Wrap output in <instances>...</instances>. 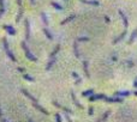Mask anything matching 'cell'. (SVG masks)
<instances>
[{
  "instance_id": "obj_1",
  "label": "cell",
  "mask_w": 137,
  "mask_h": 122,
  "mask_svg": "<svg viewBox=\"0 0 137 122\" xmlns=\"http://www.w3.org/2000/svg\"><path fill=\"white\" fill-rule=\"evenodd\" d=\"M22 48L24 49V53H25V56H27V59H29L30 61H37V59H36L34 55L30 53V50H29V48H28V46H27L25 41H23V42H22Z\"/></svg>"
},
{
  "instance_id": "obj_2",
  "label": "cell",
  "mask_w": 137,
  "mask_h": 122,
  "mask_svg": "<svg viewBox=\"0 0 137 122\" xmlns=\"http://www.w3.org/2000/svg\"><path fill=\"white\" fill-rule=\"evenodd\" d=\"M2 43H4V47H5V50H6V54H7V56L11 59L12 61H17V59H16V56L13 55V53L11 52V49H10V46H8V43H7V41H6V38H4L2 40Z\"/></svg>"
},
{
  "instance_id": "obj_3",
  "label": "cell",
  "mask_w": 137,
  "mask_h": 122,
  "mask_svg": "<svg viewBox=\"0 0 137 122\" xmlns=\"http://www.w3.org/2000/svg\"><path fill=\"white\" fill-rule=\"evenodd\" d=\"M105 98H106V96L102 95V93H98V95H91L90 96V102H94V101H98V99H103L105 101Z\"/></svg>"
},
{
  "instance_id": "obj_4",
  "label": "cell",
  "mask_w": 137,
  "mask_h": 122,
  "mask_svg": "<svg viewBox=\"0 0 137 122\" xmlns=\"http://www.w3.org/2000/svg\"><path fill=\"white\" fill-rule=\"evenodd\" d=\"M30 38V25H29V20L25 19V40L28 41Z\"/></svg>"
},
{
  "instance_id": "obj_5",
  "label": "cell",
  "mask_w": 137,
  "mask_h": 122,
  "mask_svg": "<svg viewBox=\"0 0 137 122\" xmlns=\"http://www.w3.org/2000/svg\"><path fill=\"white\" fill-rule=\"evenodd\" d=\"M71 97H72V101H73L75 105H76V107H77L78 109H83V105H82V104H81V103L78 102V99L76 98V96H75V93H73V92L71 93Z\"/></svg>"
},
{
  "instance_id": "obj_6",
  "label": "cell",
  "mask_w": 137,
  "mask_h": 122,
  "mask_svg": "<svg viewBox=\"0 0 137 122\" xmlns=\"http://www.w3.org/2000/svg\"><path fill=\"white\" fill-rule=\"evenodd\" d=\"M4 29L8 32V35H11V36H15L16 35V30L11 27V25H4Z\"/></svg>"
},
{
  "instance_id": "obj_7",
  "label": "cell",
  "mask_w": 137,
  "mask_h": 122,
  "mask_svg": "<svg viewBox=\"0 0 137 122\" xmlns=\"http://www.w3.org/2000/svg\"><path fill=\"white\" fill-rule=\"evenodd\" d=\"M33 104H34L35 108H36V109H38V110H40V111H41L42 114H46V115H48V111H47V110H46V109H45L43 107H41V105H40L38 103H33Z\"/></svg>"
},
{
  "instance_id": "obj_8",
  "label": "cell",
  "mask_w": 137,
  "mask_h": 122,
  "mask_svg": "<svg viewBox=\"0 0 137 122\" xmlns=\"http://www.w3.org/2000/svg\"><path fill=\"white\" fill-rule=\"evenodd\" d=\"M76 18V14H71V16H68L66 19H64L63 22H61V25H65V24H68V22H71V20H73Z\"/></svg>"
},
{
  "instance_id": "obj_9",
  "label": "cell",
  "mask_w": 137,
  "mask_h": 122,
  "mask_svg": "<svg viewBox=\"0 0 137 122\" xmlns=\"http://www.w3.org/2000/svg\"><path fill=\"white\" fill-rule=\"evenodd\" d=\"M22 92H23V95H24V96H27L29 99H31V101H33V103H37V101H36V99H35L34 97H33V96H31L29 92L27 91V90H22Z\"/></svg>"
},
{
  "instance_id": "obj_10",
  "label": "cell",
  "mask_w": 137,
  "mask_h": 122,
  "mask_svg": "<svg viewBox=\"0 0 137 122\" xmlns=\"http://www.w3.org/2000/svg\"><path fill=\"white\" fill-rule=\"evenodd\" d=\"M59 49H60V44H57V46H55V48L53 49V52L51 53V59L55 58V55H57V53L59 52Z\"/></svg>"
},
{
  "instance_id": "obj_11",
  "label": "cell",
  "mask_w": 137,
  "mask_h": 122,
  "mask_svg": "<svg viewBox=\"0 0 137 122\" xmlns=\"http://www.w3.org/2000/svg\"><path fill=\"white\" fill-rule=\"evenodd\" d=\"M83 69H84V72H85L87 78H89L90 74H89V69H88V61H83Z\"/></svg>"
},
{
  "instance_id": "obj_12",
  "label": "cell",
  "mask_w": 137,
  "mask_h": 122,
  "mask_svg": "<svg viewBox=\"0 0 137 122\" xmlns=\"http://www.w3.org/2000/svg\"><path fill=\"white\" fill-rule=\"evenodd\" d=\"M81 1L84 4H88V5H95V6L99 5V1H96V0H81Z\"/></svg>"
},
{
  "instance_id": "obj_13",
  "label": "cell",
  "mask_w": 137,
  "mask_h": 122,
  "mask_svg": "<svg viewBox=\"0 0 137 122\" xmlns=\"http://www.w3.org/2000/svg\"><path fill=\"white\" fill-rule=\"evenodd\" d=\"M51 5H52V6H53L54 8L59 10V11H63V10H64V7H63L61 5H59L58 2H54V1H52V2H51Z\"/></svg>"
},
{
  "instance_id": "obj_14",
  "label": "cell",
  "mask_w": 137,
  "mask_h": 122,
  "mask_svg": "<svg viewBox=\"0 0 137 122\" xmlns=\"http://www.w3.org/2000/svg\"><path fill=\"white\" fill-rule=\"evenodd\" d=\"M55 61H57V59H55V58L51 59V60H49V62H48V65L46 66V69H51V67H52V66L55 63Z\"/></svg>"
},
{
  "instance_id": "obj_15",
  "label": "cell",
  "mask_w": 137,
  "mask_h": 122,
  "mask_svg": "<svg viewBox=\"0 0 137 122\" xmlns=\"http://www.w3.org/2000/svg\"><path fill=\"white\" fill-rule=\"evenodd\" d=\"M91 95H94V90H87V91L82 92L83 97H88V96H91Z\"/></svg>"
},
{
  "instance_id": "obj_16",
  "label": "cell",
  "mask_w": 137,
  "mask_h": 122,
  "mask_svg": "<svg viewBox=\"0 0 137 122\" xmlns=\"http://www.w3.org/2000/svg\"><path fill=\"white\" fill-rule=\"evenodd\" d=\"M43 31H45V34H46V36H47V38L52 41V40H53V36H52V34L49 32V30H48L47 28H45V29H43Z\"/></svg>"
},
{
  "instance_id": "obj_17",
  "label": "cell",
  "mask_w": 137,
  "mask_h": 122,
  "mask_svg": "<svg viewBox=\"0 0 137 122\" xmlns=\"http://www.w3.org/2000/svg\"><path fill=\"white\" fill-rule=\"evenodd\" d=\"M4 11H5V5H4V0H0V18H1V16H2Z\"/></svg>"
},
{
  "instance_id": "obj_18",
  "label": "cell",
  "mask_w": 137,
  "mask_h": 122,
  "mask_svg": "<svg viewBox=\"0 0 137 122\" xmlns=\"http://www.w3.org/2000/svg\"><path fill=\"white\" fill-rule=\"evenodd\" d=\"M23 78H24V79H27V80H29V81H31V83L34 81V78H33V77H30L29 74H23Z\"/></svg>"
},
{
  "instance_id": "obj_19",
  "label": "cell",
  "mask_w": 137,
  "mask_h": 122,
  "mask_svg": "<svg viewBox=\"0 0 137 122\" xmlns=\"http://www.w3.org/2000/svg\"><path fill=\"white\" fill-rule=\"evenodd\" d=\"M73 48H75V54H76V56H77V58H79V52H78V44H77V43H75V47H73Z\"/></svg>"
},
{
  "instance_id": "obj_20",
  "label": "cell",
  "mask_w": 137,
  "mask_h": 122,
  "mask_svg": "<svg viewBox=\"0 0 137 122\" xmlns=\"http://www.w3.org/2000/svg\"><path fill=\"white\" fill-rule=\"evenodd\" d=\"M131 92H129V91H122V92H117V95L118 96H129Z\"/></svg>"
},
{
  "instance_id": "obj_21",
  "label": "cell",
  "mask_w": 137,
  "mask_h": 122,
  "mask_svg": "<svg viewBox=\"0 0 137 122\" xmlns=\"http://www.w3.org/2000/svg\"><path fill=\"white\" fill-rule=\"evenodd\" d=\"M41 16H42V19H43V23H45L46 25H48V20H47V18H46V14H45V13L42 12V13H41Z\"/></svg>"
},
{
  "instance_id": "obj_22",
  "label": "cell",
  "mask_w": 137,
  "mask_h": 122,
  "mask_svg": "<svg viewBox=\"0 0 137 122\" xmlns=\"http://www.w3.org/2000/svg\"><path fill=\"white\" fill-rule=\"evenodd\" d=\"M136 36H137V30H135V31H134V34H132V36L130 37V43L135 40V37H136Z\"/></svg>"
},
{
  "instance_id": "obj_23",
  "label": "cell",
  "mask_w": 137,
  "mask_h": 122,
  "mask_svg": "<svg viewBox=\"0 0 137 122\" xmlns=\"http://www.w3.org/2000/svg\"><path fill=\"white\" fill-rule=\"evenodd\" d=\"M108 115H109V111H106V113H105V115H103V116L101 117V119H100V120L103 122L105 120H106V119H107V116H108Z\"/></svg>"
},
{
  "instance_id": "obj_24",
  "label": "cell",
  "mask_w": 137,
  "mask_h": 122,
  "mask_svg": "<svg viewBox=\"0 0 137 122\" xmlns=\"http://www.w3.org/2000/svg\"><path fill=\"white\" fill-rule=\"evenodd\" d=\"M55 119H57V122H61V117H60V114L59 113L55 114Z\"/></svg>"
},
{
  "instance_id": "obj_25",
  "label": "cell",
  "mask_w": 137,
  "mask_h": 122,
  "mask_svg": "<svg viewBox=\"0 0 137 122\" xmlns=\"http://www.w3.org/2000/svg\"><path fill=\"white\" fill-rule=\"evenodd\" d=\"M77 41H85V42H87V41H89V38H88V37H78Z\"/></svg>"
},
{
  "instance_id": "obj_26",
  "label": "cell",
  "mask_w": 137,
  "mask_h": 122,
  "mask_svg": "<svg viewBox=\"0 0 137 122\" xmlns=\"http://www.w3.org/2000/svg\"><path fill=\"white\" fill-rule=\"evenodd\" d=\"M72 77H73L75 79H78V78H79V77H78V74H77L76 72H73V73H72Z\"/></svg>"
},
{
  "instance_id": "obj_27",
  "label": "cell",
  "mask_w": 137,
  "mask_h": 122,
  "mask_svg": "<svg viewBox=\"0 0 137 122\" xmlns=\"http://www.w3.org/2000/svg\"><path fill=\"white\" fill-rule=\"evenodd\" d=\"M93 110H94V109H93V107H90V108H89V115H93V113H94Z\"/></svg>"
},
{
  "instance_id": "obj_28",
  "label": "cell",
  "mask_w": 137,
  "mask_h": 122,
  "mask_svg": "<svg viewBox=\"0 0 137 122\" xmlns=\"http://www.w3.org/2000/svg\"><path fill=\"white\" fill-rule=\"evenodd\" d=\"M81 81H82V80H81V78L76 79V84H77V85H79V84H81Z\"/></svg>"
},
{
  "instance_id": "obj_29",
  "label": "cell",
  "mask_w": 137,
  "mask_h": 122,
  "mask_svg": "<svg viewBox=\"0 0 137 122\" xmlns=\"http://www.w3.org/2000/svg\"><path fill=\"white\" fill-rule=\"evenodd\" d=\"M66 120H68V122H72V120L70 119V116H68V115H66Z\"/></svg>"
},
{
  "instance_id": "obj_30",
  "label": "cell",
  "mask_w": 137,
  "mask_h": 122,
  "mask_svg": "<svg viewBox=\"0 0 137 122\" xmlns=\"http://www.w3.org/2000/svg\"><path fill=\"white\" fill-rule=\"evenodd\" d=\"M0 119H2V111H1V107H0Z\"/></svg>"
},
{
  "instance_id": "obj_31",
  "label": "cell",
  "mask_w": 137,
  "mask_h": 122,
  "mask_svg": "<svg viewBox=\"0 0 137 122\" xmlns=\"http://www.w3.org/2000/svg\"><path fill=\"white\" fill-rule=\"evenodd\" d=\"M0 121H1V122H8V121H7V120H5L4 117H2V119H0Z\"/></svg>"
},
{
  "instance_id": "obj_32",
  "label": "cell",
  "mask_w": 137,
  "mask_h": 122,
  "mask_svg": "<svg viewBox=\"0 0 137 122\" xmlns=\"http://www.w3.org/2000/svg\"><path fill=\"white\" fill-rule=\"evenodd\" d=\"M135 86H136V88H137V80H136V81H135Z\"/></svg>"
},
{
  "instance_id": "obj_33",
  "label": "cell",
  "mask_w": 137,
  "mask_h": 122,
  "mask_svg": "<svg viewBox=\"0 0 137 122\" xmlns=\"http://www.w3.org/2000/svg\"><path fill=\"white\" fill-rule=\"evenodd\" d=\"M30 1H31V4H34L35 2V0H30Z\"/></svg>"
},
{
  "instance_id": "obj_34",
  "label": "cell",
  "mask_w": 137,
  "mask_h": 122,
  "mask_svg": "<svg viewBox=\"0 0 137 122\" xmlns=\"http://www.w3.org/2000/svg\"><path fill=\"white\" fill-rule=\"evenodd\" d=\"M28 122H33V120H29V121H28Z\"/></svg>"
},
{
  "instance_id": "obj_35",
  "label": "cell",
  "mask_w": 137,
  "mask_h": 122,
  "mask_svg": "<svg viewBox=\"0 0 137 122\" xmlns=\"http://www.w3.org/2000/svg\"><path fill=\"white\" fill-rule=\"evenodd\" d=\"M64 1H66V2H68V0H64Z\"/></svg>"
},
{
  "instance_id": "obj_36",
  "label": "cell",
  "mask_w": 137,
  "mask_h": 122,
  "mask_svg": "<svg viewBox=\"0 0 137 122\" xmlns=\"http://www.w3.org/2000/svg\"><path fill=\"white\" fill-rule=\"evenodd\" d=\"M135 95H137V91H136V92H135Z\"/></svg>"
}]
</instances>
